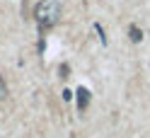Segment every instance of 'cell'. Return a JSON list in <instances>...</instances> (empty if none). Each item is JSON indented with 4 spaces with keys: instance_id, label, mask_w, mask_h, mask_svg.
<instances>
[{
    "instance_id": "obj_1",
    "label": "cell",
    "mask_w": 150,
    "mask_h": 138,
    "mask_svg": "<svg viewBox=\"0 0 150 138\" xmlns=\"http://www.w3.org/2000/svg\"><path fill=\"white\" fill-rule=\"evenodd\" d=\"M58 17H61V5H58V0H41L39 5H36V10H34V20L36 24H39V29H49V27H53L56 22H58Z\"/></svg>"
},
{
    "instance_id": "obj_2",
    "label": "cell",
    "mask_w": 150,
    "mask_h": 138,
    "mask_svg": "<svg viewBox=\"0 0 150 138\" xmlns=\"http://www.w3.org/2000/svg\"><path fill=\"white\" fill-rule=\"evenodd\" d=\"M75 95H78V112H85L87 104H90V90L87 87H80Z\"/></svg>"
},
{
    "instance_id": "obj_3",
    "label": "cell",
    "mask_w": 150,
    "mask_h": 138,
    "mask_svg": "<svg viewBox=\"0 0 150 138\" xmlns=\"http://www.w3.org/2000/svg\"><path fill=\"white\" fill-rule=\"evenodd\" d=\"M128 36H131V41H136V44H138L140 39H143V32H140L136 24H131V27H128Z\"/></svg>"
},
{
    "instance_id": "obj_4",
    "label": "cell",
    "mask_w": 150,
    "mask_h": 138,
    "mask_svg": "<svg viewBox=\"0 0 150 138\" xmlns=\"http://www.w3.org/2000/svg\"><path fill=\"white\" fill-rule=\"evenodd\" d=\"M7 97V85H5V78L0 75V99H5Z\"/></svg>"
},
{
    "instance_id": "obj_5",
    "label": "cell",
    "mask_w": 150,
    "mask_h": 138,
    "mask_svg": "<svg viewBox=\"0 0 150 138\" xmlns=\"http://www.w3.org/2000/svg\"><path fill=\"white\" fill-rule=\"evenodd\" d=\"M61 73H63L61 78H68V73H70V70H68V66H61Z\"/></svg>"
}]
</instances>
